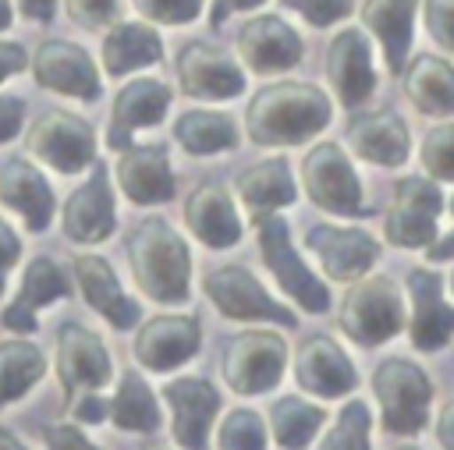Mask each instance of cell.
<instances>
[{
    "mask_svg": "<svg viewBox=\"0 0 454 450\" xmlns=\"http://www.w3.org/2000/svg\"><path fill=\"white\" fill-rule=\"evenodd\" d=\"M330 96L312 81L262 85L245 106V131L255 145H301L330 124Z\"/></svg>",
    "mask_w": 454,
    "mask_h": 450,
    "instance_id": "obj_1",
    "label": "cell"
},
{
    "mask_svg": "<svg viewBox=\"0 0 454 450\" xmlns=\"http://www.w3.org/2000/svg\"><path fill=\"white\" fill-rule=\"evenodd\" d=\"M135 287L160 301L181 305L192 294V255L181 234L163 216H145L124 241Z\"/></svg>",
    "mask_w": 454,
    "mask_h": 450,
    "instance_id": "obj_2",
    "label": "cell"
},
{
    "mask_svg": "<svg viewBox=\"0 0 454 450\" xmlns=\"http://www.w3.org/2000/svg\"><path fill=\"white\" fill-rule=\"evenodd\" d=\"M337 326L344 337H351L362 347L387 344L404 330V298L401 287L390 276L365 273L348 283L340 308H337Z\"/></svg>",
    "mask_w": 454,
    "mask_h": 450,
    "instance_id": "obj_3",
    "label": "cell"
},
{
    "mask_svg": "<svg viewBox=\"0 0 454 450\" xmlns=\"http://www.w3.org/2000/svg\"><path fill=\"white\" fill-rule=\"evenodd\" d=\"M372 393L380 400L383 429L394 436H419L429 422L433 383L411 358L390 354L372 369Z\"/></svg>",
    "mask_w": 454,
    "mask_h": 450,
    "instance_id": "obj_4",
    "label": "cell"
},
{
    "mask_svg": "<svg viewBox=\"0 0 454 450\" xmlns=\"http://www.w3.org/2000/svg\"><path fill=\"white\" fill-rule=\"evenodd\" d=\"M284 365H287V344L273 330H245L231 337V344L220 354V372L238 397L270 393L284 379Z\"/></svg>",
    "mask_w": 454,
    "mask_h": 450,
    "instance_id": "obj_5",
    "label": "cell"
},
{
    "mask_svg": "<svg viewBox=\"0 0 454 450\" xmlns=\"http://www.w3.org/2000/svg\"><path fill=\"white\" fill-rule=\"evenodd\" d=\"M301 188L312 206L333 216H365L362 181L337 142H319L301 159Z\"/></svg>",
    "mask_w": 454,
    "mask_h": 450,
    "instance_id": "obj_6",
    "label": "cell"
},
{
    "mask_svg": "<svg viewBox=\"0 0 454 450\" xmlns=\"http://www.w3.org/2000/svg\"><path fill=\"white\" fill-rule=\"evenodd\" d=\"M443 213V191L433 177L411 174L394 184L383 234L394 248H429L436 241V220Z\"/></svg>",
    "mask_w": 454,
    "mask_h": 450,
    "instance_id": "obj_7",
    "label": "cell"
},
{
    "mask_svg": "<svg viewBox=\"0 0 454 450\" xmlns=\"http://www.w3.org/2000/svg\"><path fill=\"white\" fill-rule=\"evenodd\" d=\"M255 230H259L262 262L270 266V273L277 276V283L284 287V294H287L291 301H298L305 312L323 315V312L330 308V291H326L323 280H316V273H312V269L301 262V255L294 252L287 223L273 213V216L255 220Z\"/></svg>",
    "mask_w": 454,
    "mask_h": 450,
    "instance_id": "obj_8",
    "label": "cell"
},
{
    "mask_svg": "<svg viewBox=\"0 0 454 450\" xmlns=\"http://www.w3.org/2000/svg\"><path fill=\"white\" fill-rule=\"evenodd\" d=\"M28 152L60 174H78L85 163H96V131L85 117L67 110H46L28 128Z\"/></svg>",
    "mask_w": 454,
    "mask_h": 450,
    "instance_id": "obj_9",
    "label": "cell"
},
{
    "mask_svg": "<svg viewBox=\"0 0 454 450\" xmlns=\"http://www.w3.org/2000/svg\"><path fill=\"white\" fill-rule=\"evenodd\" d=\"M206 298L227 315L241 322H277V326H294V312H287L280 301H273L262 283L245 269V266H216L202 280Z\"/></svg>",
    "mask_w": 454,
    "mask_h": 450,
    "instance_id": "obj_10",
    "label": "cell"
},
{
    "mask_svg": "<svg viewBox=\"0 0 454 450\" xmlns=\"http://www.w3.org/2000/svg\"><path fill=\"white\" fill-rule=\"evenodd\" d=\"M114 365H110V351L106 344L78 326V322H64L57 330V379L67 400L82 397V393H96L110 383Z\"/></svg>",
    "mask_w": 454,
    "mask_h": 450,
    "instance_id": "obj_11",
    "label": "cell"
},
{
    "mask_svg": "<svg viewBox=\"0 0 454 450\" xmlns=\"http://www.w3.org/2000/svg\"><path fill=\"white\" fill-rule=\"evenodd\" d=\"M32 78L60 96L71 99H96L99 96V71L92 64V57L67 39H43L35 46V53L28 57Z\"/></svg>",
    "mask_w": 454,
    "mask_h": 450,
    "instance_id": "obj_12",
    "label": "cell"
},
{
    "mask_svg": "<svg viewBox=\"0 0 454 450\" xmlns=\"http://www.w3.org/2000/svg\"><path fill=\"white\" fill-rule=\"evenodd\" d=\"M305 248L316 252L323 273L337 283H351L372 269L380 259V241L362 230V227H333V223H316L305 234Z\"/></svg>",
    "mask_w": 454,
    "mask_h": 450,
    "instance_id": "obj_13",
    "label": "cell"
},
{
    "mask_svg": "<svg viewBox=\"0 0 454 450\" xmlns=\"http://www.w3.org/2000/svg\"><path fill=\"white\" fill-rule=\"evenodd\" d=\"M60 227L78 244H99V241H106L114 234L117 209H114L106 163H92V174L85 177V184H78L67 195V202L60 209Z\"/></svg>",
    "mask_w": 454,
    "mask_h": 450,
    "instance_id": "obj_14",
    "label": "cell"
},
{
    "mask_svg": "<svg viewBox=\"0 0 454 450\" xmlns=\"http://www.w3.org/2000/svg\"><path fill=\"white\" fill-rule=\"evenodd\" d=\"M326 81L333 85L337 99L348 110H358L372 89H376V71H372V46L369 35L362 28H340L330 46H326V60H323Z\"/></svg>",
    "mask_w": 454,
    "mask_h": 450,
    "instance_id": "obj_15",
    "label": "cell"
},
{
    "mask_svg": "<svg viewBox=\"0 0 454 450\" xmlns=\"http://www.w3.org/2000/svg\"><path fill=\"white\" fill-rule=\"evenodd\" d=\"M174 71L181 92L192 99H234L245 89V71L209 43H184Z\"/></svg>",
    "mask_w": 454,
    "mask_h": 450,
    "instance_id": "obj_16",
    "label": "cell"
},
{
    "mask_svg": "<svg viewBox=\"0 0 454 450\" xmlns=\"http://www.w3.org/2000/svg\"><path fill=\"white\" fill-rule=\"evenodd\" d=\"M294 379L305 393H316L323 400H337L358 386V372H355L351 358L326 333H312L301 340V347L294 354Z\"/></svg>",
    "mask_w": 454,
    "mask_h": 450,
    "instance_id": "obj_17",
    "label": "cell"
},
{
    "mask_svg": "<svg viewBox=\"0 0 454 450\" xmlns=\"http://www.w3.org/2000/svg\"><path fill=\"white\" fill-rule=\"evenodd\" d=\"M202 344V326L195 315H153L135 333V358L149 372H170L184 365Z\"/></svg>",
    "mask_w": 454,
    "mask_h": 450,
    "instance_id": "obj_18",
    "label": "cell"
},
{
    "mask_svg": "<svg viewBox=\"0 0 454 450\" xmlns=\"http://www.w3.org/2000/svg\"><path fill=\"white\" fill-rule=\"evenodd\" d=\"M408 294H411V319L408 340L419 351H440L454 337V308L443 301V276L415 266L408 269Z\"/></svg>",
    "mask_w": 454,
    "mask_h": 450,
    "instance_id": "obj_19",
    "label": "cell"
},
{
    "mask_svg": "<svg viewBox=\"0 0 454 450\" xmlns=\"http://www.w3.org/2000/svg\"><path fill=\"white\" fill-rule=\"evenodd\" d=\"M238 53L248 71L277 74V71H291L301 60V39L284 18L255 14L238 28Z\"/></svg>",
    "mask_w": 454,
    "mask_h": 450,
    "instance_id": "obj_20",
    "label": "cell"
},
{
    "mask_svg": "<svg viewBox=\"0 0 454 450\" xmlns=\"http://www.w3.org/2000/svg\"><path fill=\"white\" fill-rule=\"evenodd\" d=\"M163 400L170 404V422H174V439L181 450H206L209 439V425L220 411V393L213 390V383L184 376V379H170L163 386Z\"/></svg>",
    "mask_w": 454,
    "mask_h": 450,
    "instance_id": "obj_21",
    "label": "cell"
},
{
    "mask_svg": "<svg viewBox=\"0 0 454 450\" xmlns=\"http://www.w3.org/2000/svg\"><path fill=\"white\" fill-rule=\"evenodd\" d=\"M167 110H170V85L167 81H160V78L124 81L121 92L114 96V106H110V128H106L110 149H128L131 131L160 124Z\"/></svg>",
    "mask_w": 454,
    "mask_h": 450,
    "instance_id": "obj_22",
    "label": "cell"
},
{
    "mask_svg": "<svg viewBox=\"0 0 454 450\" xmlns=\"http://www.w3.org/2000/svg\"><path fill=\"white\" fill-rule=\"evenodd\" d=\"M121 195H128L135 206H156L174 195V174L167 145H128L121 149V159L114 167Z\"/></svg>",
    "mask_w": 454,
    "mask_h": 450,
    "instance_id": "obj_23",
    "label": "cell"
},
{
    "mask_svg": "<svg viewBox=\"0 0 454 450\" xmlns=\"http://www.w3.org/2000/svg\"><path fill=\"white\" fill-rule=\"evenodd\" d=\"M344 142L358 159L376 167H401L408 159V124L394 110L355 113L344 128Z\"/></svg>",
    "mask_w": 454,
    "mask_h": 450,
    "instance_id": "obj_24",
    "label": "cell"
},
{
    "mask_svg": "<svg viewBox=\"0 0 454 450\" xmlns=\"http://www.w3.org/2000/svg\"><path fill=\"white\" fill-rule=\"evenodd\" d=\"M0 202L11 206L32 234L46 230L53 220V191L39 167H32L25 156H11L0 163Z\"/></svg>",
    "mask_w": 454,
    "mask_h": 450,
    "instance_id": "obj_25",
    "label": "cell"
},
{
    "mask_svg": "<svg viewBox=\"0 0 454 450\" xmlns=\"http://www.w3.org/2000/svg\"><path fill=\"white\" fill-rule=\"evenodd\" d=\"M184 223L209 248H227V244H238V237H241V220H238L234 198L216 181L192 188V195L184 198Z\"/></svg>",
    "mask_w": 454,
    "mask_h": 450,
    "instance_id": "obj_26",
    "label": "cell"
},
{
    "mask_svg": "<svg viewBox=\"0 0 454 450\" xmlns=\"http://www.w3.org/2000/svg\"><path fill=\"white\" fill-rule=\"evenodd\" d=\"M234 195L241 198V206L248 209L252 223L262 220V216H273L277 209L291 206L298 198V184L291 177V167L287 159L280 156H270V159H259L252 167H245L234 181Z\"/></svg>",
    "mask_w": 454,
    "mask_h": 450,
    "instance_id": "obj_27",
    "label": "cell"
},
{
    "mask_svg": "<svg viewBox=\"0 0 454 450\" xmlns=\"http://www.w3.org/2000/svg\"><path fill=\"white\" fill-rule=\"evenodd\" d=\"M419 0H362V25L383 46V60L390 74H401L411 60V25Z\"/></svg>",
    "mask_w": 454,
    "mask_h": 450,
    "instance_id": "obj_28",
    "label": "cell"
},
{
    "mask_svg": "<svg viewBox=\"0 0 454 450\" xmlns=\"http://www.w3.org/2000/svg\"><path fill=\"white\" fill-rule=\"evenodd\" d=\"M74 276H78V287H82V298L114 326V330H128L138 322V305L121 291L117 283V273L106 259L99 255H78L74 259Z\"/></svg>",
    "mask_w": 454,
    "mask_h": 450,
    "instance_id": "obj_29",
    "label": "cell"
},
{
    "mask_svg": "<svg viewBox=\"0 0 454 450\" xmlns=\"http://www.w3.org/2000/svg\"><path fill=\"white\" fill-rule=\"evenodd\" d=\"M404 96L426 117H454V67L436 53H415L404 71Z\"/></svg>",
    "mask_w": 454,
    "mask_h": 450,
    "instance_id": "obj_30",
    "label": "cell"
},
{
    "mask_svg": "<svg viewBox=\"0 0 454 450\" xmlns=\"http://www.w3.org/2000/svg\"><path fill=\"white\" fill-rule=\"evenodd\" d=\"M64 294H67V280L60 276L57 262L39 255V259L28 262V269L21 276V287H18V298L11 301V308H4L0 322L14 333H32L35 330V308H43V305H50Z\"/></svg>",
    "mask_w": 454,
    "mask_h": 450,
    "instance_id": "obj_31",
    "label": "cell"
},
{
    "mask_svg": "<svg viewBox=\"0 0 454 450\" xmlns=\"http://www.w3.org/2000/svg\"><path fill=\"white\" fill-rule=\"evenodd\" d=\"M163 57V43L153 25L142 21H121L103 35V71L106 74H128L135 67H149Z\"/></svg>",
    "mask_w": 454,
    "mask_h": 450,
    "instance_id": "obj_32",
    "label": "cell"
},
{
    "mask_svg": "<svg viewBox=\"0 0 454 450\" xmlns=\"http://www.w3.org/2000/svg\"><path fill=\"white\" fill-rule=\"evenodd\" d=\"M106 415L114 418L117 429H128V432H156L160 429V407H156V397H153L149 383L142 379V372H135V369L121 372V383H117L114 400L106 404Z\"/></svg>",
    "mask_w": 454,
    "mask_h": 450,
    "instance_id": "obj_33",
    "label": "cell"
},
{
    "mask_svg": "<svg viewBox=\"0 0 454 450\" xmlns=\"http://www.w3.org/2000/svg\"><path fill=\"white\" fill-rule=\"evenodd\" d=\"M174 138L181 149L206 156V152H223L238 145V128L227 113L216 110H184L174 120Z\"/></svg>",
    "mask_w": 454,
    "mask_h": 450,
    "instance_id": "obj_34",
    "label": "cell"
},
{
    "mask_svg": "<svg viewBox=\"0 0 454 450\" xmlns=\"http://www.w3.org/2000/svg\"><path fill=\"white\" fill-rule=\"evenodd\" d=\"M46 372V358L28 340H4L0 344V407L28 393Z\"/></svg>",
    "mask_w": 454,
    "mask_h": 450,
    "instance_id": "obj_35",
    "label": "cell"
},
{
    "mask_svg": "<svg viewBox=\"0 0 454 450\" xmlns=\"http://www.w3.org/2000/svg\"><path fill=\"white\" fill-rule=\"evenodd\" d=\"M323 422H326V411L301 397H280L270 407V429L284 450H305Z\"/></svg>",
    "mask_w": 454,
    "mask_h": 450,
    "instance_id": "obj_36",
    "label": "cell"
},
{
    "mask_svg": "<svg viewBox=\"0 0 454 450\" xmlns=\"http://www.w3.org/2000/svg\"><path fill=\"white\" fill-rule=\"evenodd\" d=\"M369 404L365 400H348L333 422V429L323 436V450H369Z\"/></svg>",
    "mask_w": 454,
    "mask_h": 450,
    "instance_id": "obj_37",
    "label": "cell"
},
{
    "mask_svg": "<svg viewBox=\"0 0 454 450\" xmlns=\"http://www.w3.org/2000/svg\"><path fill=\"white\" fill-rule=\"evenodd\" d=\"M216 443H220V450H266V425L255 411L234 407L220 422Z\"/></svg>",
    "mask_w": 454,
    "mask_h": 450,
    "instance_id": "obj_38",
    "label": "cell"
},
{
    "mask_svg": "<svg viewBox=\"0 0 454 450\" xmlns=\"http://www.w3.org/2000/svg\"><path fill=\"white\" fill-rule=\"evenodd\" d=\"M419 163L426 170V177L440 181H454V120H443L440 128L426 131L422 149H419Z\"/></svg>",
    "mask_w": 454,
    "mask_h": 450,
    "instance_id": "obj_39",
    "label": "cell"
},
{
    "mask_svg": "<svg viewBox=\"0 0 454 450\" xmlns=\"http://www.w3.org/2000/svg\"><path fill=\"white\" fill-rule=\"evenodd\" d=\"M131 4L142 11V18L156 25H188L199 18L206 0H131Z\"/></svg>",
    "mask_w": 454,
    "mask_h": 450,
    "instance_id": "obj_40",
    "label": "cell"
},
{
    "mask_svg": "<svg viewBox=\"0 0 454 450\" xmlns=\"http://www.w3.org/2000/svg\"><path fill=\"white\" fill-rule=\"evenodd\" d=\"M422 18H426L433 43L454 53V0H422Z\"/></svg>",
    "mask_w": 454,
    "mask_h": 450,
    "instance_id": "obj_41",
    "label": "cell"
},
{
    "mask_svg": "<svg viewBox=\"0 0 454 450\" xmlns=\"http://www.w3.org/2000/svg\"><path fill=\"white\" fill-rule=\"evenodd\" d=\"M280 4L298 11L316 28H326V25H333V21L351 14V0H280Z\"/></svg>",
    "mask_w": 454,
    "mask_h": 450,
    "instance_id": "obj_42",
    "label": "cell"
},
{
    "mask_svg": "<svg viewBox=\"0 0 454 450\" xmlns=\"http://www.w3.org/2000/svg\"><path fill=\"white\" fill-rule=\"evenodd\" d=\"M67 4V14L74 25L82 28H103V25H114L117 11H121V0H64Z\"/></svg>",
    "mask_w": 454,
    "mask_h": 450,
    "instance_id": "obj_43",
    "label": "cell"
},
{
    "mask_svg": "<svg viewBox=\"0 0 454 450\" xmlns=\"http://www.w3.org/2000/svg\"><path fill=\"white\" fill-rule=\"evenodd\" d=\"M25 124V103L18 96H0V145L11 142Z\"/></svg>",
    "mask_w": 454,
    "mask_h": 450,
    "instance_id": "obj_44",
    "label": "cell"
},
{
    "mask_svg": "<svg viewBox=\"0 0 454 450\" xmlns=\"http://www.w3.org/2000/svg\"><path fill=\"white\" fill-rule=\"evenodd\" d=\"M46 450H99V446L89 443L74 425H53L46 432Z\"/></svg>",
    "mask_w": 454,
    "mask_h": 450,
    "instance_id": "obj_45",
    "label": "cell"
},
{
    "mask_svg": "<svg viewBox=\"0 0 454 450\" xmlns=\"http://www.w3.org/2000/svg\"><path fill=\"white\" fill-rule=\"evenodd\" d=\"M71 411L78 422H89V425H99L106 418V404L96 393H82L78 400H71Z\"/></svg>",
    "mask_w": 454,
    "mask_h": 450,
    "instance_id": "obj_46",
    "label": "cell"
},
{
    "mask_svg": "<svg viewBox=\"0 0 454 450\" xmlns=\"http://www.w3.org/2000/svg\"><path fill=\"white\" fill-rule=\"evenodd\" d=\"M18 252H21V241H18V234L0 220V291H4V273L18 262Z\"/></svg>",
    "mask_w": 454,
    "mask_h": 450,
    "instance_id": "obj_47",
    "label": "cell"
},
{
    "mask_svg": "<svg viewBox=\"0 0 454 450\" xmlns=\"http://www.w3.org/2000/svg\"><path fill=\"white\" fill-rule=\"evenodd\" d=\"M25 67H28V53L18 43H0V81L25 71Z\"/></svg>",
    "mask_w": 454,
    "mask_h": 450,
    "instance_id": "obj_48",
    "label": "cell"
},
{
    "mask_svg": "<svg viewBox=\"0 0 454 450\" xmlns=\"http://www.w3.org/2000/svg\"><path fill=\"white\" fill-rule=\"evenodd\" d=\"M436 443L443 446V450H454V397L440 407V415H436Z\"/></svg>",
    "mask_w": 454,
    "mask_h": 450,
    "instance_id": "obj_49",
    "label": "cell"
},
{
    "mask_svg": "<svg viewBox=\"0 0 454 450\" xmlns=\"http://www.w3.org/2000/svg\"><path fill=\"white\" fill-rule=\"evenodd\" d=\"M18 11L32 21H50L57 14V0H18Z\"/></svg>",
    "mask_w": 454,
    "mask_h": 450,
    "instance_id": "obj_50",
    "label": "cell"
},
{
    "mask_svg": "<svg viewBox=\"0 0 454 450\" xmlns=\"http://www.w3.org/2000/svg\"><path fill=\"white\" fill-rule=\"evenodd\" d=\"M450 213H454V198H450ZM426 259H429V262H447V259H454V230L443 234V237H436V241L426 248Z\"/></svg>",
    "mask_w": 454,
    "mask_h": 450,
    "instance_id": "obj_51",
    "label": "cell"
},
{
    "mask_svg": "<svg viewBox=\"0 0 454 450\" xmlns=\"http://www.w3.org/2000/svg\"><path fill=\"white\" fill-rule=\"evenodd\" d=\"M259 4H266V0H216V4H213L209 21H213V25H220L231 11H252V7H259Z\"/></svg>",
    "mask_w": 454,
    "mask_h": 450,
    "instance_id": "obj_52",
    "label": "cell"
},
{
    "mask_svg": "<svg viewBox=\"0 0 454 450\" xmlns=\"http://www.w3.org/2000/svg\"><path fill=\"white\" fill-rule=\"evenodd\" d=\"M0 450H25V443L11 429H0Z\"/></svg>",
    "mask_w": 454,
    "mask_h": 450,
    "instance_id": "obj_53",
    "label": "cell"
},
{
    "mask_svg": "<svg viewBox=\"0 0 454 450\" xmlns=\"http://www.w3.org/2000/svg\"><path fill=\"white\" fill-rule=\"evenodd\" d=\"M11 14H14V11H11V0H0V32L11 25Z\"/></svg>",
    "mask_w": 454,
    "mask_h": 450,
    "instance_id": "obj_54",
    "label": "cell"
},
{
    "mask_svg": "<svg viewBox=\"0 0 454 450\" xmlns=\"http://www.w3.org/2000/svg\"><path fill=\"white\" fill-rule=\"evenodd\" d=\"M447 287H450V294H454V273H450V280H447Z\"/></svg>",
    "mask_w": 454,
    "mask_h": 450,
    "instance_id": "obj_55",
    "label": "cell"
},
{
    "mask_svg": "<svg viewBox=\"0 0 454 450\" xmlns=\"http://www.w3.org/2000/svg\"><path fill=\"white\" fill-rule=\"evenodd\" d=\"M397 450H415V446H397Z\"/></svg>",
    "mask_w": 454,
    "mask_h": 450,
    "instance_id": "obj_56",
    "label": "cell"
},
{
    "mask_svg": "<svg viewBox=\"0 0 454 450\" xmlns=\"http://www.w3.org/2000/svg\"><path fill=\"white\" fill-rule=\"evenodd\" d=\"M153 450H167V446H153Z\"/></svg>",
    "mask_w": 454,
    "mask_h": 450,
    "instance_id": "obj_57",
    "label": "cell"
}]
</instances>
